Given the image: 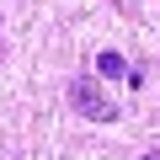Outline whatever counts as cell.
<instances>
[{"instance_id": "cell-3", "label": "cell", "mask_w": 160, "mask_h": 160, "mask_svg": "<svg viewBox=\"0 0 160 160\" xmlns=\"http://www.w3.org/2000/svg\"><path fill=\"white\" fill-rule=\"evenodd\" d=\"M144 160H160V149H149V155H144Z\"/></svg>"}, {"instance_id": "cell-1", "label": "cell", "mask_w": 160, "mask_h": 160, "mask_svg": "<svg viewBox=\"0 0 160 160\" xmlns=\"http://www.w3.org/2000/svg\"><path fill=\"white\" fill-rule=\"evenodd\" d=\"M69 102L86 112L91 123H112V118H118V102L102 91V80H96V75H80L75 86H69Z\"/></svg>"}, {"instance_id": "cell-2", "label": "cell", "mask_w": 160, "mask_h": 160, "mask_svg": "<svg viewBox=\"0 0 160 160\" xmlns=\"http://www.w3.org/2000/svg\"><path fill=\"white\" fill-rule=\"evenodd\" d=\"M96 75H102V80H128L133 69H128V59H123V53H112V48H107V53H96Z\"/></svg>"}]
</instances>
